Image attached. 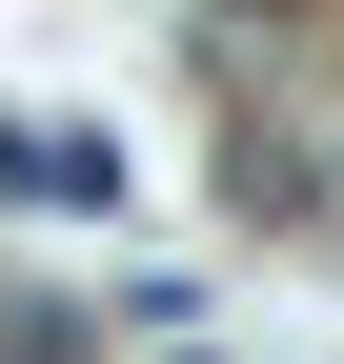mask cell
<instances>
[{
  "label": "cell",
  "mask_w": 344,
  "mask_h": 364,
  "mask_svg": "<svg viewBox=\"0 0 344 364\" xmlns=\"http://www.w3.org/2000/svg\"><path fill=\"white\" fill-rule=\"evenodd\" d=\"M0 203L102 223V203H142V182H122V142H102V122H0Z\"/></svg>",
  "instance_id": "6da1fadb"
},
{
  "label": "cell",
  "mask_w": 344,
  "mask_h": 364,
  "mask_svg": "<svg viewBox=\"0 0 344 364\" xmlns=\"http://www.w3.org/2000/svg\"><path fill=\"white\" fill-rule=\"evenodd\" d=\"M0 364H102V324H61V304H0Z\"/></svg>",
  "instance_id": "7a4b0ae2"
},
{
  "label": "cell",
  "mask_w": 344,
  "mask_h": 364,
  "mask_svg": "<svg viewBox=\"0 0 344 364\" xmlns=\"http://www.w3.org/2000/svg\"><path fill=\"white\" fill-rule=\"evenodd\" d=\"M324 182H344V142H324Z\"/></svg>",
  "instance_id": "3957f363"
}]
</instances>
